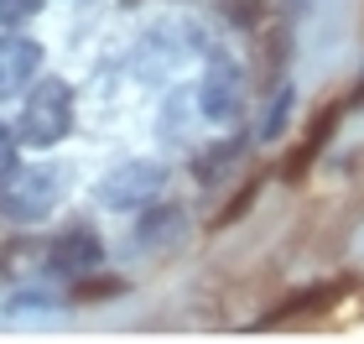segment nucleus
<instances>
[{"instance_id":"obj_1","label":"nucleus","mask_w":364,"mask_h":344,"mask_svg":"<svg viewBox=\"0 0 364 344\" xmlns=\"http://www.w3.org/2000/svg\"><path fill=\"white\" fill-rule=\"evenodd\" d=\"M73 125V94L63 78H42L31 89V100L21 105V120H16V141L26 146H58Z\"/></svg>"},{"instance_id":"obj_2","label":"nucleus","mask_w":364,"mask_h":344,"mask_svg":"<svg viewBox=\"0 0 364 344\" xmlns=\"http://www.w3.org/2000/svg\"><path fill=\"white\" fill-rule=\"evenodd\" d=\"M58 193H63V183L53 167H11L0 177V209L11 219H47Z\"/></svg>"},{"instance_id":"obj_3","label":"nucleus","mask_w":364,"mask_h":344,"mask_svg":"<svg viewBox=\"0 0 364 344\" xmlns=\"http://www.w3.org/2000/svg\"><path fill=\"white\" fill-rule=\"evenodd\" d=\"M161 183H167V167H161V162H125V167H114L105 183H99V204L146 209V204L161 199Z\"/></svg>"},{"instance_id":"obj_4","label":"nucleus","mask_w":364,"mask_h":344,"mask_svg":"<svg viewBox=\"0 0 364 344\" xmlns=\"http://www.w3.org/2000/svg\"><path fill=\"white\" fill-rule=\"evenodd\" d=\"M47 266L63 271V276H84V271H99L105 266V245H99L89 229H68L47 245Z\"/></svg>"},{"instance_id":"obj_5","label":"nucleus","mask_w":364,"mask_h":344,"mask_svg":"<svg viewBox=\"0 0 364 344\" xmlns=\"http://www.w3.org/2000/svg\"><path fill=\"white\" fill-rule=\"evenodd\" d=\"M37 63H42V47L37 42H26V37H6V42H0V100L26 94Z\"/></svg>"},{"instance_id":"obj_6","label":"nucleus","mask_w":364,"mask_h":344,"mask_svg":"<svg viewBox=\"0 0 364 344\" xmlns=\"http://www.w3.org/2000/svg\"><path fill=\"white\" fill-rule=\"evenodd\" d=\"M240 68L229 58H213L208 63V78H203V115L208 120H235L240 115Z\"/></svg>"},{"instance_id":"obj_7","label":"nucleus","mask_w":364,"mask_h":344,"mask_svg":"<svg viewBox=\"0 0 364 344\" xmlns=\"http://www.w3.org/2000/svg\"><path fill=\"white\" fill-rule=\"evenodd\" d=\"M338 115H343V105H328V110L318 115V120L307 125V136H302V146H296V152L287 157V183H302V177H307V167H312V162H318V152L328 146V136H333Z\"/></svg>"},{"instance_id":"obj_8","label":"nucleus","mask_w":364,"mask_h":344,"mask_svg":"<svg viewBox=\"0 0 364 344\" xmlns=\"http://www.w3.org/2000/svg\"><path fill=\"white\" fill-rule=\"evenodd\" d=\"M343 298V282H318V287H302L296 298H287L276 308V313H266L260 323L266 329H276V323H291V318H307V313H323V308H333Z\"/></svg>"},{"instance_id":"obj_9","label":"nucleus","mask_w":364,"mask_h":344,"mask_svg":"<svg viewBox=\"0 0 364 344\" xmlns=\"http://www.w3.org/2000/svg\"><path fill=\"white\" fill-rule=\"evenodd\" d=\"M120 292H125L120 276H99V271L73 276V303H99V298H120Z\"/></svg>"},{"instance_id":"obj_10","label":"nucleus","mask_w":364,"mask_h":344,"mask_svg":"<svg viewBox=\"0 0 364 344\" xmlns=\"http://www.w3.org/2000/svg\"><path fill=\"white\" fill-rule=\"evenodd\" d=\"M42 11V0H0V26H26Z\"/></svg>"},{"instance_id":"obj_11","label":"nucleus","mask_w":364,"mask_h":344,"mask_svg":"<svg viewBox=\"0 0 364 344\" xmlns=\"http://www.w3.org/2000/svg\"><path fill=\"white\" fill-rule=\"evenodd\" d=\"M255 193H260V183H250V188L240 193V199H229V204H224V214H219V229H224V224H235V219L245 214V209L255 204Z\"/></svg>"},{"instance_id":"obj_12","label":"nucleus","mask_w":364,"mask_h":344,"mask_svg":"<svg viewBox=\"0 0 364 344\" xmlns=\"http://www.w3.org/2000/svg\"><path fill=\"white\" fill-rule=\"evenodd\" d=\"M16 146H21V141H16V130L0 125V177H6V172L16 167Z\"/></svg>"}]
</instances>
